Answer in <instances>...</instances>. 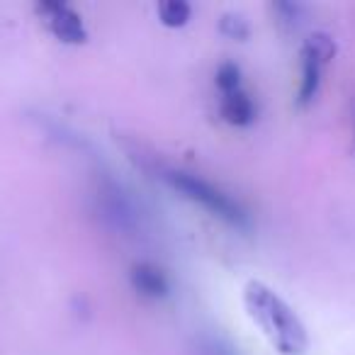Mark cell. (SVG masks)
<instances>
[{"mask_svg":"<svg viewBox=\"0 0 355 355\" xmlns=\"http://www.w3.org/2000/svg\"><path fill=\"white\" fill-rule=\"evenodd\" d=\"M129 280H132L134 290L141 297H148V300H161L171 290L166 272L161 268L151 266V263H137L129 272Z\"/></svg>","mask_w":355,"mask_h":355,"instance_id":"5b68a950","label":"cell"},{"mask_svg":"<svg viewBox=\"0 0 355 355\" xmlns=\"http://www.w3.org/2000/svg\"><path fill=\"white\" fill-rule=\"evenodd\" d=\"M243 302L253 321L263 329L270 345L282 355H302L309 345L306 329L300 316L285 300L275 295L268 285L251 280L243 287Z\"/></svg>","mask_w":355,"mask_h":355,"instance_id":"6da1fadb","label":"cell"},{"mask_svg":"<svg viewBox=\"0 0 355 355\" xmlns=\"http://www.w3.org/2000/svg\"><path fill=\"white\" fill-rule=\"evenodd\" d=\"M190 15H193V10H190V6L183 3V0H166V3L158 6V17H161V22L166 27L188 25Z\"/></svg>","mask_w":355,"mask_h":355,"instance_id":"ba28073f","label":"cell"},{"mask_svg":"<svg viewBox=\"0 0 355 355\" xmlns=\"http://www.w3.org/2000/svg\"><path fill=\"white\" fill-rule=\"evenodd\" d=\"M163 180H166L175 193H180L183 198H188L190 202L200 205L202 209L212 212L214 217H219L222 222L232 224V227H246L248 224L246 209H243L232 195L219 190L217 185L207 183L205 178L195 175V173H188V171H166Z\"/></svg>","mask_w":355,"mask_h":355,"instance_id":"7a4b0ae2","label":"cell"},{"mask_svg":"<svg viewBox=\"0 0 355 355\" xmlns=\"http://www.w3.org/2000/svg\"><path fill=\"white\" fill-rule=\"evenodd\" d=\"M98 202L103 209V217L112 224L114 229L122 232H134L139 227V212L134 202L117 188V185H107L98 193Z\"/></svg>","mask_w":355,"mask_h":355,"instance_id":"277c9868","label":"cell"},{"mask_svg":"<svg viewBox=\"0 0 355 355\" xmlns=\"http://www.w3.org/2000/svg\"><path fill=\"white\" fill-rule=\"evenodd\" d=\"M222 32L232 40H246L248 37V22L241 15H224L222 17Z\"/></svg>","mask_w":355,"mask_h":355,"instance_id":"30bf717a","label":"cell"},{"mask_svg":"<svg viewBox=\"0 0 355 355\" xmlns=\"http://www.w3.org/2000/svg\"><path fill=\"white\" fill-rule=\"evenodd\" d=\"M219 110H222V117L227 119L229 124H234V127H248V124H253V119H256V105H253V100L248 98L243 90L224 95L222 107Z\"/></svg>","mask_w":355,"mask_h":355,"instance_id":"52a82bcc","label":"cell"},{"mask_svg":"<svg viewBox=\"0 0 355 355\" xmlns=\"http://www.w3.org/2000/svg\"><path fill=\"white\" fill-rule=\"evenodd\" d=\"M217 85L224 95H232L241 90V71L234 64H222L217 69Z\"/></svg>","mask_w":355,"mask_h":355,"instance_id":"9c48e42d","label":"cell"},{"mask_svg":"<svg viewBox=\"0 0 355 355\" xmlns=\"http://www.w3.org/2000/svg\"><path fill=\"white\" fill-rule=\"evenodd\" d=\"M40 15H44L46 25L56 35V40L66 42V44H83L88 40L83 20L73 8L64 6V3H42Z\"/></svg>","mask_w":355,"mask_h":355,"instance_id":"3957f363","label":"cell"},{"mask_svg":"<svg viewBox=\"0 0 355 355\" xmlns=\"http://www.w3.org/2000/svg\"><path fill=\"white\" fill-rule=\"evenodd\" d=\"M275 10L280 12V17H282V22H285V25H295L297 27L302 22V12H304V8L297 6V3H280Z\"/></svg>","mask_w":355,"mask_h":355,"instance_id":"8fae6325","label":"cell"},{"mask_svg":"<svg viewBox=\"0 0 355 355\" xmlns=\"http://www.w3.org/2000/svg\"><path fill=\"white\" fill-rule=\"evenodd\" d=\"M326 61L316 54L311 46L304 44L302 49V83H300V105H309L316 98L321 85V71H324Z\"/></svg>","mask_w":355,"mask_h":355,"instance_id":"8992f818","label":"cell"}]
</instances>
